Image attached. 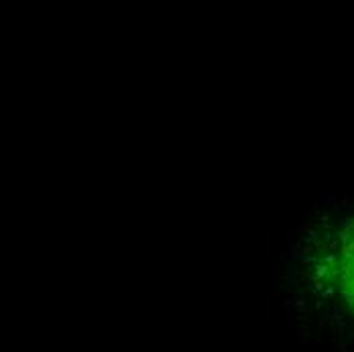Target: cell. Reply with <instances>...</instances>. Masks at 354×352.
<instances>
[{
    "instance_id": "cell-1",
    "label": "cell",
    "mask_w": 354,
    "mask_h": 352,
    "mask_svg": "<svg viewBox=\"0 0 354 352\" xmlns=\"http://www.w3.org/2000/svg\"><path fill=\"white\" fill-rule=\"evenodd\" d=\"M326 277L338 299L354 314V218H348L334 237Z\"/></svg>"
}]
</instances>
